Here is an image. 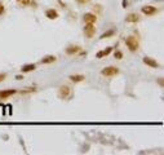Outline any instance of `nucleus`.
Listing matches in <instances>:
<instances>
[{"label":"nucleus","mask_w":164,"mask_h":155,"mask_svg":"<svg viewBox=\"0 0 164 155\" xmlns=\"http://www.w3.org/2000/svg\"><path fill=\"white\" fill-rule=\"evenodd\" d=\"M125 45L129 49V52H133V53H134V52H137L138 48H140V41H138V39H137L136 36L131 35V36H128L125 39Z\"/></svg>","instance_id":"nucleus-1"},{"label":"nucleus","mask_w":164,"mask_h":155,"mask_svg":"<svg viewBox=\"0 0 164 155\" xmlns=\"http://www.w3.org/2000/svg\"><path fill=\"white\" fill-rule=\"evenodd\" d=\"M119 73V68L116 66H106L101 70V75L105 76V78H111V76H115Z\"/></svg>","instance_id":"nucleus-2"},{"label":"nucleus","mask_w":164,"mask_h":155,"mask_svg":"<svg viewBox=\"0 0 164 155\" xmlns=\"http://www.w3.org/2000/svg\"><path fill=\"white\" fill-rule=\"evenodd\" d=\"M83 31H84V36L91 39V38H93L94 35H96V26L92 25V23H85Z\"/></svg>","instance_id":"nucleus-3"},{"label":"nucleus","mask_w":164,"mask_h":155,"mask_svg":"<svg viewBox=\"0 0 164 155\" xmlns=\"http://www.w3.org/2000/svg\"><path fill=\"white\" fill-rule=\"evenodd\" d=\"M141 12H142L145 16L151 17V16L158 14V13H159V9H158L157 7H154V5H143V7L141 8Z\"/></svg>","instance_id":"nucleus-4"},{"label":"nucleus","mask_w":164,"mask_h":155,"mask_svg":"<svg viewBox=\"0 0 164 155\" xmlns=\"http://www.w3.org/2000/svg\"><path fill=\"white\" fill-rule=\"evenodd\" d=\"M70 96H71V88L68 87V85H61L59 89H58V97L66 100Z\"/></svg>","instance_id":"nucleus-5"},{"label":"nucleus","mask_w":164,"mask_h":155,"mask_svg":"<svg viewBox=\"0 0 164 155\" xmlns=\"http://www.w3.org/2000/svg\"><path fill=\"white\" fill-rule=\"evenodd\" d=\"M142 62L146 65V66H149L151 68H159L160 67V63L157 61V59H154L151 57H143L142 58Z\"/></svg>","instance_id":"nucleus-6"},{"label":"nucleus","mask_w":164,"mask_h":155,"mask_svg":"<svg viewBox=\"0 0 164 155\" xmlns=\"http://www.w3.org/2000/svg\"><path fill=\"white\" fill-rule=\"evenodd\" d=\"M82 52V48L79 47V45H68L67 48H66V54H68V56H75V54H79Z\"/></svg>","instance_id":"nucleus-7"},{"label":"nucleus","mask_w":164,"mask_h":155,"mask_svg":"<svg viewBox=\"0 0 164 155\" xmlns=\"http://www.w3.org/2000/svg\"><path fill=\"white\" fill-rule=\"evenodd\" d=\"M140 21H141V17H140V14H137V13H129L125 17V22H128V23H137Z\"/></svg>","instance_id":"nucleus-8"},{"label":"nucleus","mask_w":164,"mask_h":155,"mask_svg":"<svg viewBox=\"0 0 164 155\" xmlns=\"http://www.w3.org/2000/svg\"><path fill=\"white\" fill-rule=\"evenodd\" d=\"M83 21L85 23H92V25H94V23H96V21H97V16L93 14V13H85L83 16Z\"/></svg>","instance_id":"nucleus-9"},{"label":"nucleus","mask_w":164,"mask_h":155,"mask_svg":"<svg viewBox=\"0 0 164 155\" xmlns=\"http://www.w3.org/2000/svg\"><path fill=\"white\" fill-rule=\"evenodd\" d=\"M16 93H17V89H3V91H0V98L5 100V98L13 96Z\"/></svg>","instance_id":"nucleus-10"},{"label":"nucleus","mask_w":164,"mask_h":155,"mask_svg":"<svg viewBox=\"0 0 164 155\" xmlns=\"http://www.w3.org/2000/svg\"><path fill=\"white\" fill-rule=\"evenodd\" d=\"M114 50V48L113 47H107L106 49H102V50H100L98 53L96 54V58H103V57H106V56H109L111 52Z\"/></svg>","instance_id":"nucleus-11"},{"label":"nucleus","mask_w":164,"mask_h":155,"mask_svg":"<svg viewBox=\"0 0 164 155\" xmlns=\"http://www.w3.org/2000/svg\"><path fill=\"white\" fill-rule=\"evenodd\" d=\"M56 61H57V57H56V56H52V54H49V56L43 57L40 62H41L43 65H49V63H53V62H56Z\"/></svg>","instance_id":"nucleus-12"},{"label":"nucleus","mask_w":164,"mask_h":155,"mask_svg":"<svg viewBox=\"0 0 164 155\" xmlns=\"http://www.w3.org/2000/svg\"><path fill=\"white\" fill-rule=\"evenodd\" d=\"M36 68V65L35 63H27V65H23L22 68H21V71L22 73H31L34 71Z\"/></svg>","instance_id":"nucleus-13"},{"label":"nucleus","mask_w":164,"mask_h":155,"mask_svg":"<svg viewBox=\"0 0 164 155\" xmlns=\"http://www.w3.org/2000/svg\"><path fill=\"white\" fill-rule=\"evenodd\" d=\"M68 79H70L73 83H82L85 79V76L77 74V75H70V76H68Z\"/></svg>","instance_id":"nucleus-14"},{"label":"nucleus","mask_w":164,"mask_h":155,"mask_svg":"<svg viewBox=\"0 0 164 155\" xmlns=\"http://www.w3.org/2000/svg\"><path fill=\"white\" fill-rule=\"evenodd\" d=\"M45 16L49 20H56V18H58V12L54 9H48V11H45Z\"/></svg>","instance_id":"nucleus-15"},{"label":"nucleus","mask_w":164,"mask_h":155,"mask_svg":"<svg viewBox=\"0 0 164 155\" xmlns=\"http://www.w3.org/2000/svg\"><path fill=\"white\" fill-rule=\"evenodd\" d=\"M114 34H115V30H113V29H111V30H109L107 32H103V34H102V35H101L100 38H101V39H105V38H110V36H113Z\"/></svg>","instance_id":"nucleus-16"},{"label":"nucleus","mask_w":164,"mask_h":155,"mask_svg":"<svg viewBox=\"0 0 164 155\" xmlns=\"http://www.w3.org/2000/svg\"><path fill=\"white\" fill-rule=\"evenodd\" d=\"M17 3H18L20 5H22V7H27V5L31 4V0H17Z\"/></svg>","instance_id":"nucleus-17"},{"label":"nucleus","mask_w":164,"mask_h":155,"mask_svg":"<svg viewBox=\"0 0 164 155\" xmlns=\"http://www.w3.org/2000/svg\"><path fill=\"white\" fill-rule=\"evenodd\" d=\"M114 57H115L116 59H122V58H123V52H120V50H116L115 53H114Z\"/></svg>","instance_id":"nucleus-18"},{"label":"nucleus","mask_w":164,"mask_h":155,"mask_svg":"<svg viewBox=\"0 0 164 155\" xmlns=\"http://www.w3.org/2000/svg\"><path fill=\"white\" fill-rule=\"evenodd\" d=\"M5 13V7H4V4L0 2V16H3Z\"/></svg>","instance_id":"nucleus-19"},{"label":"nucleus","mask_w":164,"mask_h":155,"mask_svg":"<svg viewBox=\"0 0 164 155\" xmlns=\"http://www.w3.org/2000/svg\"><path fill=\"white\" fill-rule=\"evenodd\" d=\"M89 2H91V0H76V3H77V4H82V5L88 4Z\"/></svg>","instance_id":"nucleus-20"},{"label":"nucleus","mask_w":164,"mask_h":155,"mask_svg":"<svg viewBox=\"0 0 164 155\" xmlns=\"http://www.w3.org/2000/svg\"><path fill=\"white\" fill-rule=\"evenodd\" d=\"M157 82H158V84L160 85V87H163V85H164V79H163V78H159Z\"/></svg>","instance_id":"nucleus-21"},{"label":"nucleus","mask_w":164,"mask_h":155,"mask_svg":"<svg viewBox=\"0 0 164 155\" xmlns=\"http://www.w3.org/2000/svg\"><path fill=\"white\" fill-rule=\"evenodd\" d=\"M5 76H7L5 74H0V83H2V82L5 79Z\"/></svg>","instance_id":"nucleus-22"},{"label":"nucleus","mask_w":164,"mask_h":155,"mask_svg":"<svg viewBox=\"0 0 164 155\" xmlns=\"http://www.w3.org/2000/svg\"><path fill=\"white\" fill-rule=\"evenodd\" d=\"M128 5V3H127V0H124V2H123V7H127Z\"/></svg>","instance_id":"nucleus-23"}]
</instances>
